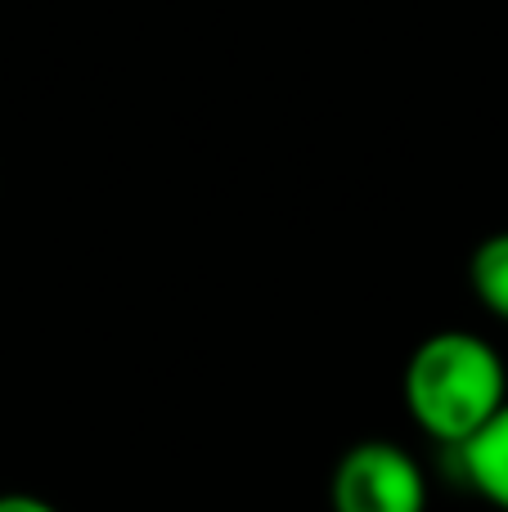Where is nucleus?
<instances>
[{
    "instance_id": "nucleus-2",
    "label": "nucleus",
    "mask_w": 508,
    "mask_h": 512,
    "mask_svg": "<svg viewBox=\"0 0 508 512\" xmlns=\"http://www.w3.org/2000/svg\"><path fill=\"white\" fill-rule=\"evenodd\" d=\"M333 512H428V472L396 441H356L329 477Z\"/></svg>"
},
{
    "instance_id": "nucleus-5",
    "label": "nucleus",
    "mask_w": 508,
    "mask_h": 512,
    "mask_svg": "<svg viewBox=\"0 0 508 512\" xmlns=\"http://www.w3.org/2000/svg\"><path fill=\"white\" fill-rule=\"evenodd\" d=\"M0 512H59V508L41 495H27V490H5L0 495Z\"/></svg>"
},
{
    "instance_id": "nucleus-1",
    "label": "nucleus",
    "mask_w": 508,
    "mask_h": 512,
    "mask_svg": "<svg viewBox=\"0 0 508 512\" xmlns=\"http://www.w3.org/2000/svg\"><path fill=\"white\" fill-rule=\"evenodd\" d=\"M405 409L437 445H468L508 405L504 355L468 328L428 333L405 360Z\"/></svg>"
},
{
    "instance_id": "nucleus-3",
    "label": "nucleus",
    "mask_w": 508,
    "mask_h": 512,
    "mask_svg": "<svg viewBox=\"0 0 508 512\" xmlns=\"http://www.w3.org/2000/svg\"><path fill=\"white\" fill-rule=\"evenodd\" d=\"M459 468L468 486L486 499L491 508L508 512V405L468 445H459Z\"/></svg>"
},
{
    "instance_id": "nucleus-4",
    "label": "nucleus",
    "mask_w": 508,
    "mask_h": 512,
    "mask_svg": "<svg viewBox=\"0 0 508 512\" xmlns=\"http://www.w3.org/2000/svg\"><path fill=\"white\" fill-rule=\"evenodd\" d=\"M468 288L491 319L508 324V230L486 234L468 256Z\"/></svg>"
}]
</instances>
